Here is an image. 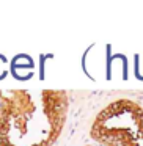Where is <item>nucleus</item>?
Returning a JSON list of instances; mask_svg holds the SVG:
<instances>
[{
    "label": "nucleus",
    "mask_w": 143,
    "mask_h": 146,
    "mask_svg": "<svg viewBox=\"0 0 143 146\" xmlns=\"http://www.w3.org/2000/svg\"><path fill=\"white\" fill-rule=\"evenodd\" d=\"M65 90H2L0 146H54L68 121Z\"/></svg>",
    "instance_id": "obj_1"
},
{
    "label": "nucleus",
    "mask_w": 143,
    "mask_h": 146,
    "mask_svg": "<svg viewBox=\"0 0 143 146\" xmlns=\"http://www.w3.org/2000/svg\"><path fill=\"white\" fill-rule=\"evenodd\" d=\"M90 137L99 146H143V107L116 99L96 115Z\"/></svg>",
    "instance_id": "obj_2"
}]
</instances>
